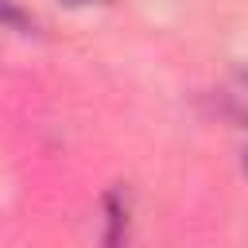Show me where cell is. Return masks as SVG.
<instances>
[{"label":"cell","instance_id":"cell-1","mask_svg":"<svg viewBox=\"0 0 248 248\" xmlns=\"http://www.w3.org/2000/svg\"><path fill=\"white\" fill-rule=\"evenodd\" d=\"M0 19H4V23H16V27H23V23H27V19H23V12H19V8H12L8 0H0Z\"/></svg>","mask_w":248,"mask_h":248}]
</instances>
